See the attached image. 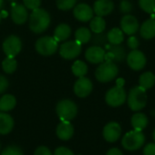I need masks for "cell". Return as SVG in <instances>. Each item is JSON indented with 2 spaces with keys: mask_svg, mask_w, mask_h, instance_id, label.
<instances>
[{
  "mask_svg": "<svg viewBox=\"0 0 155 155\" xmlns=\"http://www.w3.org/2000/svg\"><path fill=\"white\" fill-rule=\"evenodd\" d=\"M131 123H132V125L134 127V130L142 132L143 129H145L147 127L149 121H148L147 116L144 114L137 113V114H134L133 115Z\"/></svg>",
  "mask_w": 155,
  "mask_h": 155,
  "instance_id": "23",
  "label": "cell"
},
{
  "mask_svg": "<svg viewBox=\"0 0 155 155\" xmlns=\"http://www.w3.org/2000/svg\"><path fill=\"white\" fill-rule=\"evenodd\" d=\"M106 155H124L122 151H120L119 149L117 148H112L110 149L107 153H106Z\"/></svg>",
  "mask_w": 155,
  "mask_h": 155,
  "instance_id": "42",
  "label": "cell"
},
{
  "mask_svg": "<svg viewBox=\"0 0 155 155\" xmlns=\"http://www.w3.org/2000/svg\"><path fill=\"white\" fill-rule=\"evenodd\" d=\"M58 49V42L52 36H43L35 42V50L38 54L49 56L54 54Z\"/></svg>",
  "mask_w": 155,
  "mask_h": 155,
  "instance_id": "6",
  "label": "cell"
},
{
  "mask_svg": "<svg viewBox=\"0 0 155 155\" xmlns=\"http://www.w3.org/2000/svg\"><path fill=\"white\" fill-rule=\"evenodd\" d=\"M126 60L129 67L134 71H140L143 69L147 62L145 54L138 49L132 50L127 54Z\"/></svg>",
  "mask_w": 155,
  "mask_h": 155,
  "instance_id": "11",
  "label": "cell"
},
{
  "mask_svg": "<svg viewBox=\"0 0 155 155\" xmlns=\"http://www.w3.org/2000/svg\"><path fill=\"white\" fill-rule=\"evenodd\" d=\"M51 17L47 11L43 8H36L32 10L29 16V28L35 34L45 32L50 25Z\"/></svg>",
  "mask_w": 155,
  "mask_h": 155,
  "instance_id": "1",
  "label": "cell"
},
{
  "mask_svg": "<svg viewBox=\"0 0 155 155\" xmlns=\"http://www.w3.org/2000/svg\"><path fill=\"white\" fill-rule=\"evenodd\" d=\"M54 155H74V153L66 147H58L55 149Z\"/></svg>",
  "mask_w": 155,
  "mask_h": 155,
  "instance_id": "37",
  "label": "cell"
},
{
  "mask_svg": "<svg viewBox=\"0 0 155 155\" xmlns=\"http://www.w3.org/2000/svg\"><path fill=\"white\" fill-rule=\"evenodd\" d=\"M24 5L30 10H35L36 8H39L41 5V0H23Z\"/></svg>",
  "mask_w": 155,
  "mask_h": 155,
  "instance_id": "35",
  "label": "cell"
},
{
  "mask_svg": "<svg viewBox=\"0 0 155 155\" xmlns=\"http://www.w3.org/2000/svg\"><path fill=\"white\" fill-rule=\"evenodd\" d=\"M119 73V68L114 62H103L95 70V78L101 83L114 80Z\"/></svg>",
  "mask_w": 155,
  "mask_h": 155,
  "instance_id": "3",
  "label": "cell"
},
{
  "mask_svg": "<svg viewBox=\"0 0 155 155\" xmlns=\"http://www.w3.org/2000/svg\"><path fill=\"white\" fill-rule=\"evenodd\" d=\"M56 135L63 141L70 140L74 135V126L70 122L61 121L56 128Z\"/></svg>",
  "mask_w": 155,
  "mask_h": 155,
  "instance_id": "19",
  "label": "cell"
},
{
  "mask_svg": "<svg viewBox=\"0 0 155 155\" xmlns=\"http://www.w3.org/2000/svg\"><path fill=\"white\" fill-rule=\"evenodd\" d=\"M9 1H15V0H9Z\"/></svg>",
  "mask_w": 155,
  "mask_h": 155,
  "instance_id": "47",
  "label": "cell"
},
{
  "mask_svg": "<svg viewBox=\"0 0 155 155\" xmlns=\"http://www.w3.org/2000/svg\"><path fill=\"white\" fill-rule=\"evenodd\" d=\"M127 45L132 50H136L139 47V45H140V41H139V39L136 36L131 35L128 38V40H127Z\"/></svg>",
  "mask_w": 155,
  "mask_h": 155,
  "instance_id": "36",
  "label": "cell"
},
{
  "mask_svg": "<svg viewBox=\"0 0 155 155\" xmlns=\"http://www.w3.org/2000/svg\"><path fill=\"white\" fill-rule=\"evenodd\" d=\"M3 5H4V0H0V9L3 7Z\"/></svg>",
  "mask_w": 155,
  "mask_h": 155,
  "instance_id": "44",
  "label": "cell"
},
{
  "mask_svg": "<svg viewBox=\"0 0 155 155\" xmlns=\"http://www.w3.org/2000/svg\"><path fill=\"white\" fill-rule=\"evenodd\" d=\"M74 37H75V40L77 42H79L81 45L87 44L92 38V34H91V31L88 28L80 27L75 31Z\"/></svg>",
  "mask_w": 155,
  "mask_h": 155,
  "instance_id": "28",
  "label": "cell"
},
{
  "mask_svg": "<svg viewBox=\"0 0 155 155\" xmlns=\"http://www.w3.org/2000/svg\"><path fill=\"white\" fill-rule=\"evenodd\" d=\"M0 148H1V144H0Z\"/></svg>",
  "mask_w": 155,
  "mask_h": 155,
  "instance_id": "48",
  "label": "cell"
},
{
  "mask_svg": "<svg viewBox=\"0 0 155 155\" xmlns=\"http://www.w3.org/2000/svg\"><path fill=\"white\" fill-rule=\"evenodd\" d=\"M2 47L6 57L15 58L22 49V41L16 35H10L4 41Z\"/></svg>",
  "mask_w": 155,
  "mask_h": 155,
  "instance_id": "10",
  "label": "cell"
},
{
  "mask_svg": "<svg viewBox=\"0 0 155 155\" xmlns=\"http://www.w3.org/2000/svg\"><path fill=\"white\" fill-rule=\"evenodd\" d=\"M16 100L12 94H5L0 98V111L8 112L15 108Z\"/></svg>",
  "mask_w": 155,
  "mask_h": 155,
  "instance_id": "25",
  "label": "cell"
},
{
  "mask_svg": "<svg viewBox=\"0 0 155 155\" xmlns=\"http://www.w3.org/2000/svg\"><path fill=\"white\" fill-rule=\"evenodd\" d=\"M144 142L145 136L143 132L133 130L124 136L122 145L127 151H137L144 144Z\"/></svg>",
  "mask_w": 155,
  "mask_h": 155,
  "instance_id": "4",
  "label": "cell"
},
{
  "mask_svg": "<svg viewBox=\"0 0 155 155\" xmlns=\"http://www.w3.org/2000/svg\"><path fill=\"white\" fill-rule=\"evenodd\" d=\"M153 140H154V142H155V130L153 131Z\"/></svg>",
  "mask_w": 155,
  "mask_h": 155,
  "instance_id": "45",
  "label": "cell"
},
{
  "mask_svg": "<svg viewBox=\"0 0 155 155\" xmlns=\"http://www.w3.org/2000/svg\"><path fill=\"white\" fill-rule=\"evenodd\" d=\"M143 155H155V143H149L143 149Z\"/></svg>",
  "mask_w": 155,
  "mask_h": 155,
  "instance_id": "41",
  "label": "cell"
},
{
  "mask_svg": "<svg viewBox=\"0 0 155 155\" xmlns=\"http://www.w3.org/2000/svg\"><path fill=\"white\" fill-rule=\"evenodd\" d=\"M34 155H53L51 151L45 146H40L35 151Z\"/></svg>",
  "mask_w": 155,
  "mask_h": 155,
  "instance_id": "38",
  "label": "cell"
},
{
  "mask_svg": "<svg viewBox=\"0 0 155 155\" xmlns=\"http://www.w3.org/2000/svg\"><path fill=\"white\" fill-rule=\"evenodd\" d=\"M8 87V81L4 75H0V94L5 93Z\"/></svg>",
  "mask_w": 155,
  "mask_h": 155,
  "instance_id": "40",
  "label": "cell"
},
{
  "mask_svg": "<svg viewBox=\"0 0 155 155\" xmlns=\"http://www.w3.org/2000/svg\"><path fill=\"white\" fill-rule=\"evenodd\" d=\"M74 15L80 22H89L94 17V10L89 5L81 3L74 6Z\"/></svg>",
  "mask_w": 155,
  "mask_h": 155,
  "instance_id": "15",
  "label": "cell"
},
{
  "mask_svg": "<svg viewBox=\"0 0 155 155\" xmlns=\"http://www.w3.org/2000/svg\"><path fill=\"white\" fill-rule=\"evenodd\" d=\"M120 25L122 31L128 35H134L140 29V25L137 18L130 14L124 15L122 17Z\"/></svg>",
  "mask_w": 155,
  "mask_h": 155,
  "instance_id": "12",
  "label": "cell"
},
{
  "mask_svg": "<svg viewBox=\"0 0 155 155\" xmlns=\"http://www.w3.org/2000/svg\"><path fill=\"white\" fill-rule=\"evenodd\" d=\"M139 6L145 13L153 14L155 11V0H138Z\"/></svg>",
  "mask_w": 155,
  "mask_h": 155,
  "instance_id": "31",
  "label": "cell"
},
{
  "mask_svg": "<svg viewBox=\"0 0 155 155\" xmlns=\"http://www.w3.org/2000/svg\"><path fill=\"white\" fill-rule=\"evenodd\" d=\"M140 35L143 39L149 40L155 37V19L149 18L140 26Z\"/></svg>",
  "mask_w": 155,
  "mask_h": 155,
  "instance_id": "20",
  "label": "cell"
},
{
  "mask_svg": "<svg viewBox=\"0 0 155 155\" xmlns=\"http://www.w3.org/2000/svg\"><path fill=\"white\" fill-rule=\"evenodd\" d=\"M155 84V75L152 72H145L139 78V84L145 90L151 89Z\"/></svg>",
  "mask_w": 155,
  "mask_h": 155,
  "instance_id": "26",
  "label": "cell"
},
{
  "mask_svg": "<svg viewBox=\"0 0 155 155\" xmlns=\"http://www.w3.org/2000/svg\"><path fill=\"white\" fill-rule=\"evenodd\" d=\"M56 114L61 121L70 122L77 114V106L71 100H62L56 105Z\"/></svg>",
  "mask_w": 155,
  "mask_h": 155,
  "instance_id": "5",
  "label": "cell"
},
{
  "mask_svg": "<svg viewBox=\"0 0 155 155\" xmlns=\"http://www.w3.org/2000/svg\"><path fill=\"white\" fill-rule=\"evenodd\" d=\"M127 99V94L124 87L114 86L107 91L105 94V102L112 107H119L123 105Z\"/></svg>",
  "mask_w": 155,
  "mask_h": 155,
  "instance_id": "7",
  "label": "cell"
},
{
  "mask_svg": "<svg viewBox=\"0 0 155 155\" xmlns=\"http://www.w3.org/2000/svg\"><path fill=\"white\" fill-rule=\"evenodd\" d=\"M154 14H155V11H154Z\"/></svg>",
  "mask_w": 155,
  "mask_h": 155,
  "instance_id": "49",
  "label": "cell"
},
{
  "mask_svg": "<svg viewBox=\"0 0 155 155\" xmlns=\"http://www.w3.org/2000/svg\"><path fill=\"white\" fill-rule=\"evenodd\" d=\"M72 34V29L67 24H60L56 26L54 32V38L57 42H63L65 41L70 37Z\"/></svg>",
  "mask_w": 155,
  "mask_h": 155,
  "instance_id": "21",
  "label": "cell"
},
{
  "mask_svg": "<svg viewBox=\"0 0 155 155\" xmlns=\"http://www.w3.org/2000/svg\"><path fill=\"white\" fill-rule=\"evenodd\" d=\"M122 134L121 125L118 123L112 122L107 124L103 131L104 138L108 143H115L119 140Z\"/></svg>",
  "mask_w": 155,
  "mask_h": 155,
  "instance_id": "14",
  "label": "cell"
},
{
  "mask_svg": "<svg viewBox=\"0 0 155 155\" xmlns=\"http://www.w3.org/2000/svg\"><path fill=\"white\" fill-rule=\"evenodd\" d=\"M114 9V3L113 0H96L94 4V13L98 16H106L110 15Z\"/></svg>",
  "mask_w": 155,
  "mask_h": 155,
  "instance_id": "18",
  "label": "cell"
},
{
  "mask_svg": "<svg viewBox=\"0 0 155 155\" xmlns=\"http://www.w3.org/2000/svg\"><path fill=\"white\" fill-rule=\"evenodd\" d=\"M14 127L13 118L5 113H0V134L5 135L9 134Z\"/></svg>",
  "mask_w": 155,
  "mask_h": 155,
  "instance_id": "22",
  "label": "cell"
},
{
  "mask_svg": "<svg viewBox=\"0 0 155 155\" xmlns=\"http://www.w3.org/2000/svg\"><path fill=\"white\" fill-rule=\"evenodd\" d=\"M0 21H1V15H0Z\"/></svg>",
  "mask_w": 155,
  "mask_h": 155,
  "instance_id": "46",
  "label": "cell"
},
{
  "mask_svg": "<svg viewBox=\"0 0 155 155\" xmlns=\"http://www.w3.org/2000/svg\"><path fill=\"white\" fill-rule=\"evenodd\" d=\"M11 17L15 24L23 25L28 19L27 8L21 4H15L11 8Z\"/></svg>",
  "mask_w": 155,
  "mask_h": 155,
  "instance_id": "17",
  "label": "cell"
},
{
  "mask_svg": "<svg viewBox=\"0 0 155 155\" xmlns=\"http://www.w3.org/2000/svg\"><path fill=\"white\" fill-rule=\"evenodd\" d=\"M147 94L146 90L143 87L135 86L132 88L128 94L127 102L130 109L134 112H138L143 109L147 104Z\"/></svg>",
  "mask_w": 155,
  "mask_h": 155,
  "instance_id": "2",
  "label": "cell"
},
{
  "mask_svg": "<svg viewBox=\"0 0 155 155\" xmlns=\"http://www.w3.org/2000/svg\"><path fill=\"white\" fill-rule=\"evenodd\" d=\"M79 155H81V154H79Z\"/></svg>",
  "mask_w": 155,
  "mask_h": 155,
  "instance_id": "50",
  "label": "cell"
},
{
  "mask_svg": "<svg viewBox=\"0 0 155 155\" xmlns=\"http://www.w3.org/2000/svg\"><path fill=\"white\" fill-rule=\"evenodd\" d=\"M82 52V45L76 40L64 42L59 48L60 55L66 60H73L79 56Z\"/></svg>",
  "mask_w": 155,
  "mask_h": 155,
  "instance_id": "8",
  "label": "cell"
},
{
  "mask_svg": "<svg viewBox=\"0 0 155 155\" xmlns=\"http://www.w3.org/2000/svg\"><path fill=\"white\" fill-rule=\"evenodd\" d=\"M77 0H56V6L60 10H70L75 6Z\"/></svg>",
  "mask_w": 155,
  "mask_h": 155,
  "instance_id": "32",
  "label": "cell"
},
{
  "mask_svg": "<svg viewBox=\"0 0 155 155\" xmlns=\"http://www.w3.org/2000/svg\"><path fill=\"white\" fill-rule=\"evenodd\" d=\"M96 38L94 40V43L100 46V45H106V42H107V36L105 35H103L102 33L101 34H96Z\"/></svg>",
  "mask_w": 155,
  "mask_h": 155,
  "instance_id": "39",
  "label": "cell"
},
{
  "mask_svg": "<svg viewBox=\"0 0 155 155\" xmlns=\"http://www.w3.org/2000/svg\"><path fill=\"white\" fill-rule=\"evenodd\" d=\"M93 91V83L87 77H80L74 85V94L80 97L84 98L87 97Z\"/></svg>",
  "mask_w": 155,
  "mask_h": 155,
  "instance_id": "13",
  "label": "cell"
},
{
  "mask_svg": "<svg viewBox=\"0 0 155 155\" xmlns=\"http://www.w3.org/2000/svg\"><path fill=\"white\" fill-rule=\"evenodd\" d=\"M1 155H24V153L19 147L15 145H11L4 149L1 153Z\"/></svg>",
  "mask_w": 155,
  "mask_h": 155,
  "instance_id": "34",
  "label": "cell"
},
{
  "mask_svg": "<svg viewBox=\"0 0 155 155\" xmlns=\"http://www.w3.org/2000/svg\"><path fill=\"white\" fill-rule=\"evenodd\" d=\"M107 41L111 45H121L124 40V33L118 27L112 28L106 35Z\"/></svg>",
  "mask_w": 155,
  "mask_h": 155,
  "instance_id": "24",
  "label": "cell"
},
{
  "mask_svg": "<svg viewBox=\"0 0 155 155\" xmlns=\"http://www.w3.org/2000/svg\"><path fill=\"white\" fill-rule=\"evenodd\" d=\"M105 27H106V23H105V20L104 19V17L96 15L91 19L90 28L94 33L101 34L105 30Z\"/></svg>",
  "mask_w": 155,
  "mask_h": 155,
  "instance_id": "27",
  "label": "cell"
},
{
  "mask_svg": "<svg viewBox=\"0 0 155 155\" xmlns=\"http://www.w3.org/2000/svg\"><path fill=\"white\" fill-rule=\"evenodd\" d=\"M17 67V63L15 58L6 57L2 62V68L6 74H13Z\"/></svg>",
  "mask_w": 155,
  "mask_h": 155,
  "instance_id": "30",
  "label": "cell"
},
{
  "mask_svg": "<svg viewBox=\"0 0 155 155\" xmlns=\"http://www.w3.org/2000/svg\"><path fill=\"white\" fill-rule=\"evenodd\" d=\"M116 86H119V87H124V80L123 78H119L117 79V82H116Z\"/></svg>",
  "mask_w": 155,
  "mask_h": 155,
  "instance_id": "43",
  "label": "cell"
},
{
  "mask_svg": "<svg viewBox=\"0 0 155 155\" xmlns=\"http://www.w3.org/2000/svg\"><path fill=\"white\" fill-rule=\"evenodd\" d=\"M105 48L107 49V52L105 53L104 61L105 62H114V63H120L124 62L126 57V51L124 46L121 45H105Z\"/></svg>",
  "mask_w": 155,
  "mask_h": 155,
  "instance_id": "9",
  "label": "cell"
},
{
  "mask_svg": "<svg viewBox=\"0 0 155 155\" xmlns=\"http://www.w3.org/2000/svg\"><path fill=\"white\" fill-rule=\"evenodd\" d=\"M72 72L73 74L77 76L78 78L80 77H84L87 72H88V67H87V64L84 62V61H81V60H76L73 66H72Z\"/></svg>",
  "mask_w": 155,
  "mask_h": 155,
  "instance_id": "29",
  "label": "cell"
},
{
  "mask_svg": "<svg viewBox=\"0 0 155 155\" xmlns=\"http://www.w3.org/2000/svg\"><path fill=\"white\" fill-rule=\"evenodd\" d=\"M133 4L129 0H122V2L119 5V10L124 15H129L133 11Z\"/></svg>",
  "mask_w": 155,
  "mask_h": 155,
  "instance_id": "33",
  "label": "cell"
},
{
  "mask_svg": "<svg viewBox=\"0 0 155 155\" xmlns=\"http://www.w3.org/2000/svg\"><path fill=\"white\" fill-rule=\"evenodd\" d=\"M105 50L99 45H93L85 51V59L91 64H102L104 62Z\"/></svg>",
  "mask_w": 155,
  "mask_h": 155,
  "instance_id": "16",
  "label": "cell"
}]
</instances>
